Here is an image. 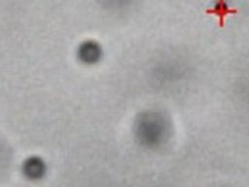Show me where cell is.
Listing matches in <instances>:
<instances>
[{
	"label": "cell",
	"mask_w": 249,
	"mask_h": 187,
	"mask_svg": "<svg viewBox=\"0 0 249 187\" xmlns=\"http://www.w3.org/2000/svg\"><path fill=\"white\" fill-rule=\"evenodd\" d=\"M171 134V119L160 109H144L133 120V138L144 149L157 150L163 147L170 140Z\"/></svg>",
	"instance_id": "6da1fadb"
},
{
	"label": "cell",
	"mask_w": 249,
	"mask_h": 187,
	"mask_svg": "<svg viewBox=\"0 0 249 187\" xmlns=\"http://www.w3.org/2000/svg\"><path fill=\"white\" fill-rule=\"evenodd\" d=\"M74 56L79 64L85 67H92L103 61L105 50L99 41L87 38L79 42L76 46Z\"/></svg>",
	"instance_id": "7a4b0ae2"
},
{
	"label": "cell",
	"mask_w": 249,
	"mask_h": 187,
	"mask_svg": "<svg viewBox=\"0 0 249 187\" xmlns=\"http://www.w3.org/2000/svg\"><path fill=\"white\" fill-rule=\"evenodd\" d=\"M21 176L29 182H40L44 180L49 172V165L45 158L38 154L26 156L19 165Z\"/></svg>",
	"instance_id": "3957f363"
},
{
	"label": "cell",
	"mask_w": 249,
	"mask_h": 187,
	"mask_svg": "<svg viewBox=\"0 0 249 187\" xmlns=\"http://www.w3.org/2000/svg\"><path fill=\"white\" fill-rule=\"evenodd\" d=\"M210 12L217 15L219 17L220 23L223 24L225 17L227 15H230V14H236L237 10L233 9V8H231L228 5L227 0H215V3L213 5V7L211 8Z\"/></svg>",
	"instance_id": "277c9868"
},
{
	"label": "cell",
	"mask_w": 249,
	"mask_h": 187,
	"mask_svg": "<svg viewBox=\"0 0 249 187\" xmlns=\"http://www.w3.org/2000/svg\"><path fill=\"white\" fill-rule=\"evenodd\" d=\"M127 0H111L110 2H112V4H114L115 6H118V4H124L126 3Z\"/></svg>",
	"instance_id": "5b68a950"
}]
</instances>
